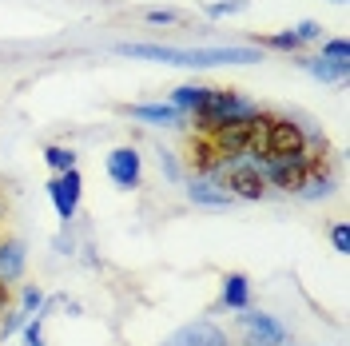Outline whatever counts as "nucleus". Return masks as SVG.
Returning a JSON list of instances; mask_svg holds the SVG:
<instances>
[{"label":"nucleus","instance_id":"nucleus-1","mask_svg":"<svg viewBox=\"0 0 350 346\" xmlns=\"http://www.w3.org/2000/svg\"><path fill=\"white\" fill-rule=\"evenodd\" d=\"M124 56L159 64L211 68V64H259V48H167V44H120Z\"/></svg>","mask_w":350,"mask_h":346},{"label":"nucleus","instance_id":"nucleus-2","mask_svg":"<svg viewBox=\"0 0 350 346\" xmlns=\"http://www.w3.org/2000/svg\"><path fill=\"white\" fill-rule=\"evenodd\" d=\"M196 116H199V128L211 131V128H219V124H227V120H251V116H259V111L251 108L239 92H231V88H207V100L199 104Z\"/></svg>","mask_w":350,"mask_h":346},{"label":"nucleus","instance_id":"nucleus-3","mask_svg":"<svg viewBox=\"0 0 350 346\" xmlns=\"http://www.w3.org/2000/svg\"><path fill=\"white\" fill-rule=\"evenodd\" d=\"M306 135L291 120H271L267 124V159H303Z\"/></svg>","mask_w":350,"mask_h":346},{"label":"nucleus","instance_id":"nucleus-4","mask_svg":"<svg viewBox=\"0 0 350 346\" xmlns=\"http://www.w3.org/2000/svg\"><path fill=\"white\" fill-rule=\"evenodd\" d=\"M255 120V116H251ZM251 120H227V124H219V128L207 131V139H211V148L219 155H243L247 152V139H251Z\"/></svg>","mask_w":350,"mask_h":346},{"label":"nucleus","instance_id":"nucleus-5","mask_svg":"<svg viewBox=\"0 0 350 346\" xmlns=\"http://www.w3.org/2000/svg\"><path fill=\"white\" fill-rule=\"evenodd\" d=\"M80 187H84V179H80L76 168L64 172V175H56V179L48 183V195H52V203H56V215L64 219V223L76 215V207H80Z\"/></svg>","mask_w":350,"mask_h":346},{"label":"nucleus","instance_id":"nucleus-6","mask_svg":"<svg viewBox=\"0 0 350 346\" xmlns=\"http://www.w3.org/2000/svg\"><path fill=\"white\" fill-rule=\"evenodd\" d=\"M163 346H227V334L215 323H187L163 338Z\"/></svg>","mask_w":350,"mask_h":346},{"label":"nucleus","instance_id":"nucleus-7","mask_svg":"<svg viewBox=\"0 0 350 346\" xmlns=\"http://www.w3.org/2000/svg\"><path fill=\"white\" fill-rule=\"evenodd\" d=\"M267 172L275 179V187H283V191H303L310 168H306V155H303V159H267Z\"/></svg>","mask_w":350,"mask_h":346},{"label":"nucleus","instance_id":"nucleus-8","mask_svg":"<svg viewBox=\"0 0 350 346\" xmlns=\"http://www.w3.org/2000/svg\"><path fill=\"white\" fill-rule=\"evenodd\" d=\"M243 330H247L251 346H283L286 343V330L271 315H243Z\"/></svg>","mask_w":350,"mask_h":346},{"label":"nucleus","instance_id":"nucleus-9","mask_svg":"<svg viewBox=\"0 0 350 346\" xmlns=\"http://www.w3.org/2000/svg\"><path fill=\"white\" fill-rule=\"evenodd\" d=\"M108 175L116 187H135L139 183V152L135 148H116L108 155Z\"/></svg>","mask_w":350,"mask_h":346},{"label":"nucleus","instance_id":"nucleus-10","mask_svg":"<svg viewBox=\"0 0 350 346\" xmlns=\"http://www.w3.org/2000/svg\"><path fill=\"white\" fill-rule=\"evenodd\" d=\"M227 187H231V195H239V199H259L267 191L255 163H231L227 168Z\"/></svg>","mask_w":350,"mask_h":346},{"label":"nucleus","instance_id":"nucleus-11","mask_svg":"<svg viewBox=\"0 0 350 346\" xmlns=\"http://www.w3.org/2000/svg\"><path fill=\"white\" fill-rule=\"evenodd\" d=\"M187 195H191V203H203V207H231V191L211 183V179H196L187 187Z\"/></svg>","mask_w":350,"mask_h":346},{"label":"nucleus","instance_id":"nucleus-12","mask_svg":"<svg viewBox=\"0 0 350 346\" xmlns=\"http://www.w3.org/2000/svg\"><path fill=\"white\" fill-rule=\"evenodd\" d=\"M24 275V243L8 239L0 243V282H12Z\"/></svg>","mask_w":350,"mask_h":346},{"label":"nucleus","instance_id":"nucleus-13","mask_svg":"<svg viewBox=\"0 0 350 346\" xmlns=\"http://www.w3.org/2000/svg\"><path fill=\"white\" fill-rule=\"evenodd\" d=\"M135 120H152V124H183V111L172 104H135L131 108Z\"/></svg>","mask_w":350,"mask_h":346},{"label":"nucleus","instance_id":"nucleus-14","mask_svg":"<svg viewBox=\"0 0 350 346\" xmlns=\"http://www.w3.org/2000/svg\"><path fill=\"white\" fill-rule=\"evenodd\" d=\"M247 299H251V287H247V275H227V279H223V306H235V310H247Z\"/></svg>","mask_w":350,"mask_h":346},{"label":"nucleus","instance_id":"nucleus-15","mask_svg":"<svg viewBox=\"0 0 350 346\" xmlns=\"http://www.w3.org/2000/svg\"><path fill=\"white\" fill-rule=\"evenodd\" d=\"M306 72L314 76V80H323V84H334V80H347V72H350V60L347 64H338V60H306Z\"/></svg>","mask_w":350,"mask_h":346},{"label":"nucleus","instance_id":"nucleus-16","mask_svg":"<svg viewBox=\"0 0 350 346\" xmlns=\"http://www.w3.org/2000/svg\"><path fill=\"white\" fill-rule=\"evenodd\" d=\"M203 100H207V88L187 84V88H175L172 108H179V111H199V104H203Z\"/></svg>","mask_w":350,"mask_h":346},{"label":"nucleus","instance_id":"nucleus-17","mask_svg":"<svg viewBox=\"0 0 350 346\" xmlns=\"http://www.w3.org/2000/svg\"><path fill=\"white\" fill-rule=\"evenodd\" d=\"M262 48H279V52H299L303 48V36L299 32H275V36H259Z\"/></svg>","mask_w":350,"mask_h":346},{"label":"nucleus","instance_id":"nucleus-18","mask_svg":"<svg viewBox=\"0 0 350 346\" xmlns=\"http://www.w3.org/2000/svg\"><path fill=\"white\" fill-rule=\"evenodd\" d=\"M267 116H255L251 120V139H247V152L251 155H267Z\"/></svg>","mask_w":350,"mask_h":346},{"label":"nucleus","instance_id":"nucleus-19","mask_svg":"<svg viewBox=\"0 0 350 346\" xmlns=\"http://www.w3.org/2000/svg\"><path fill=\"white\" fill-rule=\"evenodd\" d=\"M44 159H48V163H52L60 175L76 168V152H72V148H48V152H44Z\"/></svg>","mask_w":350,"mask_h":346},{"label":"nucleus","instance_id":"nucleus-20","mask_svg":"<svg viewBox=\"0 0 350 346\" xmlns=\"http://www.w3.org/2000/svg\"><path fill=\"white\" fill-rule=\"evenodd\" d=\"M347 56H350L347 40H327L323 44V60H338V64H347Z\"/></svg>","mask_w":350,"mask_h":346},{"label":"nucleus","instance_id":"nucleus-21","mask_svg":"<svg viewBox=\"0 0 350 346\" xmlns=\"http://www.w3.org/2000/svg\"><path fill=\"white\" fill-rule=\"evenodd\" d=\"M243 8H247V0H223V4L207 8V16H231V12H243Z\"/></svg>","mask_w":350,"mask_h":346},{"label":"nucleus","instance_id":"nucleus-22","mask_svg":"<svg viewBox=\"0 0 350 346\" xmlns=\"http://www.w3.org/2000/svg\"><path fill=\"white\" fill-rule=\"evenodd\" d=\"M183 16L179 12H172V8H152L148 12V24H179Z\"/></svg>","mask_w":350,"mask_h":346},{"label":"nucleus","instance_id":"nucleus-23","mask_svg":"<svg viewBox=\"0 0 350 346\" xmlns=\"http://www.w3.org/2000/svg\"><path fill=\"white\" fill-rule=\"evenodd\" d=\"M24 323H28V315H24V310H16V315H8V319H4V326H0V334L8 338V334H16V330H21Z\"/></svg>","mask_w":350,"mask_h":346},{"label":"nucleus","instance_id":"nucleus-24","mask_svg":"<svg viewBox=\"0 0 350 346\" xmlns=\"http://www.w3.org/2000/svg\"><path fill=\"white\" fill-rule=\"evenodd\" d=\"M40 303H44V295L36 291V287H28V291H24V303H21V310H24V315H32V310H36Z\"/></svg>","mask_w":350,"mask_h":346},{"label":"nucleus","instance_id":"nucleus-25","mask_svg":"<svg viewBox=\"0 0 350 346\" xmlns=\"http://www.w3.org/2000/svg\"><path fill=\"white\" fill-rule=\"evenodd\" d=\"M330 239H334V247H338L342 255H347V251H350V231H347V227H342V223H338V227L330 231Z\"/></svg>","mask_w":350,"mask_h":346},{"label":"nucleus","instance_id":"nucleus-26","mask_svg":"<svg viewBox=\"0 0 350 346\" xmlns=\"http://www.w3.org/2000/svg\"><path fill=\"white\" fill-rule=\"evenodd\" d=\"M295 32H299V36H303V44H306V40H319V32H323V28H319L314 21H303Z\"/></svg>","mask_w":350,"mask_h":346},{"label":"nucleus","instance_id":"nucleus-27","mask_svg":"<svg viewBox=\"0 0 350 346\" xmlns=\"http://www.w3.org/2000/svg\"><path fill=\"white\" fill-rule=\"evenodd\" d=\"M24 346H44L40 323H28V330H24Z\"/></svg>","mask_w":350,"mask_h":346},{"label":"nucleus","instance_id":"nucleus-28","mask_svg":"<svg viewBox=\"0 0 350 346\" xmlns=\"http://www.w3.org/2000/svg\"><path fill=\"white\" fill-rule=\"evenodd\" d=\"M8 303V287H4V282H0V306Z\"/></svg>","mask_w":350,"mask_h":346}]
</instances>
